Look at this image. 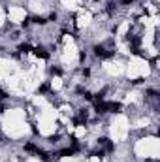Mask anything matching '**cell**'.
I'll return each instance as SVG.
<instances>
[{
  "instance_id": "cell-1",
  "label": "cell",
  "mask_w": 160,
  "mask_h": 162,
  "mask_svg": "<svg viewBox=\"0 0 160 162\" xmlns=\"http://www.w3.org/2000/svg\"><path fill=\"white\" fill-rule=\"evenodd\" d=\"M94 55H96V57H100V59H109L113 53H111V51H105L102 45H96V47H94Z\"/></svg>"
},
{
  "instance_id": "cell-2",
  "label": "cell",
  "mask_w": 160,
  "mask_h": 162,
  "mask_svg": "<svg viewBox=\"0 0 160 162\" xmlns=\"http://www.w3.org/2000/svg\"><path fill=\"white\" fill-rule=\"evenodd\" d=\"M98 143H100L102 147H104V151H107V153H111V151H113V143H111L107 138H102V140H98Z\"/></svg>"
},
{
  "instance_id": "cell-3",
  "label": "cell",
  "mask_w": 160,
  "mask_h": 162,
  "mask_svg": "<svg viewBox=\"0 0 160 162\" xmlns=\"http://www.w3.org/2000/svg\"><path fill=\"white\" fill-rule=\"evenodd\" d=\"M94 108L98 113H105L107 111V102H104V100H98V102L94 104Z\"/></svg>"
},
{
  "instance_id": "cell-4",
  "label": "cell",
  "mask_w": 160,
  "mask_h": 162,
  "mask_svg": "<svg viewBox=\"0 0 160 162\" xmlns=\"http://www.w3.org/2000/svg\"><path fill=\"white\" fill-rule=\"evenodd\" d=\"M121 108H123V106H121L119 102H107V111L119 113V111H121Z\"/></svg>"
},
{
  "instance_id": "cell-5",
  "label": "cell",
  "mask_w": 160,
  "mask_h": 162,
  "mask_svg": "<svg viewBox=\"0 0 160 162\" xmlns=\"http://www.w3.org/2000/svg\"><path fill=\"white\" fill-rule=\"evenodd\" d=\"M34 53H36V57H40V59H49V53H47L43 47H36Z\"/></svg>"
},
{
  "instance_id": "cell-6",
  "label": "cell",
  "mask_w": 160,
  "mask_h": 162,
  "mask_svg": "<svg viewBox=\"0 0 160 162\" xmlns=\"http://www.w3.org/2000/svg\"><path fill=\"white\" fill-rule=\"evenodd\" d=\"M36 155L41 158V160H45V162H49V160H51V155H49V153H45V151H41V149H38V153H36Z\"/></svg>"
},
{
  "instance_id": "cell-7",
  "label": "cell",
  "mask_w": 160,
  "mask_h": 162,
  "mask_svg": "<svg viewBox=\"0 0 160 162\" xmlns=\"http://www.w3.org/2000/svg\"><path fill=\"white\" fill-rule=\"evenodd\" d=\"M73 151H75V149H62V151H60V157H72L73 155Z\"/></svg>"
},
{
  "instance_id": "cell-8",
  "label": "cell",
  "mask_w": 160,
  "mask_h": 162,
  "mask_svg": "<svg viewBox=\"0 0 160 162\" xmlns=\"http://www.w3.org/2000/svg\"><path fill=\"white\" fill-rule=\"evenodd\" d=\"M25 151H28V153H38V147H34L32 143H27L25 145Z\"/></svg>"
},
{
  "instance_id": "cell-9",
  "label": "cell",
  "mask_w": 160,
  "mask_h": 162,
  "mask_svg": "<svg viewBox=\"0 0 160 162\" xmlns=\"http://www.w3.org/2000/svg\"><path fill=\"white\" fill-rule=\"evenodd\" d=\"M32 47H30V44H21L19 45V51H23V53H28Z\"/></svg>"
},
{
  "instance_id": "cell-10",
  "label": "cell",
  "mask_w": 160,
  "mask_h": 162,
  "mask_svg": "<svg viewBox=\"0 0 160 162\" xmlns=\"http://www.w3.org/2000/svg\"><path fill=\"white\" fill-rule=\"evenodd\" d=\"M51 74L53 76H62V70L60 68H51Z\"/></svg>"
},
{
  "instance_id": "cell-11",
  "label": "cell",
  "mask_w": 160,
  "mask_h": 162,
  "mask_svg": "<svg viewBox=\"0 0 160 162\" xmlns=\"http://www.w3.org/2000/svg\"><path fill=\"white\" fill-rule=\"evenodd\" d=\"M47 90H49V85L45 83V85H41L40 89H38V92H41V94H43V92H47Z\"/></svg>"
},
{
  "instance_id": "cell-12",
  "label": "cell",
  "mask_w": 160,
  "mask_h": 162,
  "mask_svg": "<svg viewBox=\"0 0 160 162\" xmlns=\"http://www.w3.org/2000/svg\"><path fill=\"white\" fill-rule=\"evenodd\" d=\"M34 23H38V25H45V19H43V17H34Z\"/></svg>"
},
{
  "instance_id": "cell-13",
  "label": "cell",
  "mask_w": 160,
  "mask_h": 162,
  "mask_svg": "<svg viewBox=\"0 0 160 162\" xmlns=\"http://www.w3.org/2000/svg\"><path fill=\"white\" fill-rule=\"evenodd\" d=\"M113 11H115V4L109 2V4H107V13H113Z\"/></svg>"
},
{
  "instance_id": "cell-14",
  "label": "cell",
  "mask_w": 160,
  "mask_h": 162,
  "mask_svg": "<svg viewBox=\"0 0 160 162\" xmlns=\"http://www.w3.org/2000/svg\"><path fill=\"white\" fill-rule=\"evenodd\" d=\"M83 76L89 77V76H91V70H89V68H83Z\"/></svg>"
},
{
  "instance_id": "cell-15",
  "label": "cell",
  "mask_w": 160,
  "mask_h": 162,
  "mask_svg": "<svg viewBox=\"0 0 160 162\" xmlns=\"http://www.w3.org/2000/svg\"><path fill=\"white\" fill-rule=\"evenodd\" d=\"M134 0H123V4H132Z\"/></svg>"
},
{
  "instance_id": "cell-16",
  "label": "cell",
  "mask_w": 160,
  "mask_h": 162,
  "mask_svg": "<svg viewBox=\"0 0 160 162\" xmlns=\"http://www.w3.org/2000/svg\"><path fill=\"white\" fill-rule=\"evenodd\" d=\"M149 162H156V160H149Z\"/></svg>"
}]
</instances>
